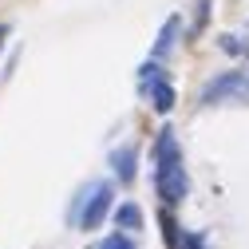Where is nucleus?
Instances as JSON below:
<instances>
[{
  "label": "nucleus",
  "mask_w": 249,
  "mask_h": 249,
  "mask_svg": "<svg viewBox=\"0 0 249 249\" xmlns=\"http://www.w3.org/2000/svg\"><path fill=\"white\" fill-rule=\"evenodd\" d=\"M178 24H182L178 16H170V20H166V28L159 32V44H154V52H150L154 59H162V55H166V52L174 48V36H178Z\"/></svg>",
  "instance_id": "5"
},
{
  "label": "nucleus",
  "mask_w": 249,
  "mask_h": 249,
  "mask_svg": "<svg viewBox=\"0 0 249 249\" xmlns=\"http://www.w3.org/2000/svg\"><path fill=\"white\" fill-rule=\"evenodd\" d=\"M0 32H4V28H0Z\"/></svg>",
  "instance_id": "9"
},
{
  "label": "nucleus",
  "mask_w": 249,
  "mask_h": 249,
  "mask_svg": "<svg viewBox=\"0 0 249 249\" xmlns=\"http://www.w3.org/2000/svg\"><path fill=\"white\" fill-rule=\"evenodd\" d=\"M115 222H119L123 230H139V222H142V213H139V206H135V202H127V206H119V213H115Z\"/></svg>",
  "instance_id": "6"
},
{
  "label": "nucleus",
  "mask_w": 249,
  "mask_h": 249,
  "mask_svg": "<svg viewBox=\"0 0 249 249\" xmlns=\"http://www.w3.org/2000/svg\"><path fill=\"white\" fill-rule=\"evenodd\" d=\"M226 99H249V71H226L206 83L202 91V103L213 107V103H226Z\"/></svg>",
  "instance_id": "2"
},
{
  "label": "nucleus",
  "mask_w": 249,
  "mask_h": 249,
  "mask_svg": "<svg viewBox=\"0 0 249 249\" xmlns=\"http://www.w3.org/2000/svg\"><path fill=\"white\" fill-rule=\"evenodd\" d=\"M111 162H115V174H119V182H131L135 178V146H119V150H111Z\"/></svg>",
  "instance_id": "4"
},
{
  "label": "nucleus",
  "mask_w": 249,
  "mask_h": 249,
  "mask_svg": "<svg viewBox=\"0 0 249 249\" xmlns=\"http://www.w3.org/2000/svg\"><path fill=\"white\" fill-rule=\"evenodd\" d=\"M159 198L166 206H178L186 198V166H182V154H178V142H174L170 127L159 139Z\"/></svg>",
  "instance_id": "1"
},
{
  "label": "nucleus",
  "mask_w": 249,
  "mask_h": 249,
  "mask_svg": "<svg viewBox=\"0 0 249 249\" xmlns=\"http://www.w3.org/2000/svg\"><path fill=\"white\" fill-rule=\"evenodd\" d=\"M111 202H115V190L111 186H91L87 190V198H83V210H79V217L75 222L83 226V230H95L103 217L111 213Z\"/></svg>",
  "instance_id": "3"
},
{
  "label": "nucleus",
  "mask_w": 249,
  "mask_h": 249,
  "mask_svg": "<svg viewBox=\"0 0 249 249\" xmlns=\"http://www.w3.org/2000/svg\"><path fill=\"white\" fill-rule=\"evenodd\" d=\"M99 249H135V245H131L127 237H123V233H115V237H107V241H103Z\"/></svg>",
  "instance_id": "8"
},
{
  "label": "nucleus",
  "mask_w": 249,
  "mask_h": 249,
  "mask_svg": "<svg viewBox=\"0 0 249 249\" xmlns=\"http://www.w3.org/2000/svg\"><path fill=\"white\" fill-rule=\"evenodd\" d=\"M206 20H210V0H202V8L194 12V32H202V28H206Z\"/></svg>",
  "instance_id": "7"
}]
</instances>
